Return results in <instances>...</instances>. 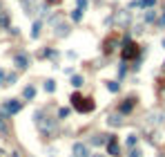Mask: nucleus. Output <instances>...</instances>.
Instances as JSON below:
<instances>
[{
	"instance_id": "nucleus-1",
	"label": "nucleus",
	"mask_w": 165,
	"mask_h": 157,
	"mask_svg": "<svg viewBox=\"0 0 165 157\" xmlns=\"http://www.w3.org/2000/svg\"><path fill=\"white\" fill-rule=\"evenodd\" d=\"M72 106L78 110V112H89V110H94V101L85 99L80 94H72Z\"/></svg>"
},
{
	"instance_id": "nucleus-2",
	"label": "nucleus",
	"mask_w": 165,
	"mask_h": 157,
	"mask_svg": "<svg viewBox=\"0 0 165 157\" xmlns=\"http://www.w3.org/2000/svg\"><path fill=\"white\" fill-rule=\"evenodd\" d=\"M36 124L40 126V130H43L45 135H52V133H54V128H56V121L47 119L43 112H36Z\"/></svg>"
},
{
	"instance_id": "nucleus-3",
	"label": "nucleus",
	"mask_w": 165,
	"mask_h": 157,
	"mask_svg": "<svg viewBox=\"0 0 165 157\" xmlns=\"http://www.w3.org/2000/svg\"><path fill=\"white\" fill-rule=\"evenodd\" d=\"M136 56H138V47H136V43L127 41V43H125V47H123V59H125V61H132V59H136Z\"/></svg>"
},
{
	"instance_id": "nucleus-4",
	"label": "nucleus",
	"mask_w": 165,
	"mask_h": 157,
	"mask_svg": "<svg viewBox=\"0 0 165 157\" xmlns=\"http://www.w3.org/2000/svg\"><path fill=\"white\" fill-rule=\"evenodd\" d=\"M5 112L7 115H16V112H20V108H23V101H18V99H9L5 101Z\"/></svg>"
},
{
	"instance_id": "nucleus-5",
	"label": "nucleus",
	"mask_w": 165,
	"mask_h": 157,
	"mask_svg": "<svg viewBox=\"0 0 165 157\" xmlns=\"http://www.w3.org/2000/svg\"><path fill=\"white\" fill-rule=\"evenodd\" d=\"M107 150H109V155H114V157H118V155H121L118 142H116V137H114V135H109V139H107Z\"/></svg>"
},
{
	"instance_id": "nucleus-6",
	"label": "nucleus",
	"mask_w": 165,
	"mask_h": 157,
	"mask_svg": "<svg viewBox=\"0 0 165 157\" xmlns=\"http://www.w3.org/2000/svg\"><path fill=\"white\" fill-rule=\"evenodd\" d=\"M72 153H74V157H89V148L85 144H74Z\"/></svg>"
},
{
	"instance_id": "nucleus-7",
	"label": "nucleus",
	"mask_w": 165,
	"mask_h": 157,
	"mask_svg": "<svg viewBox=\"0 0 165 157\" xmlns=\"http://www.w3.org/2000/svg\"><path fill=\"white\" fill-rule=\"evenodd\" d=\"M163 119H165V115L161 112V110H154V112H150V115H147V121H150V124H154V126L161 124Z\"/></svg>"
},
{
	"instance_id": "nucleus-8",
	"label": "nucleus",
	"mask_w": 165,
	"mask_h": 157,
	"mask_svg": "<svg viewBox=\"0 0 165 157\" xmlns=\"http://www.w3.org/2000/svg\"><path fill=\"white\" fill-rule=\"evenodd\" d=\"M27 63H29V61H27L25 54H18V56H16V65L20 68V70H25V68H27Z\"/></svg>"
},
{
	"instance_id": "nucleus-9",
	"label": "nucleus",
	"mask_w": 165,
	"mask_h": 157,
	"mask_svg": "<svg viewBox=\"0 0 165 157\" xmlns=\"http://www.w3.org/2000/svg\"><path fill=\"white\" fill-rule=\"evenodd\" d=\"M107 124H112V126H121V124H123V117H121V115H109V117H107Z\"/></svg>"
},
{
	"instance_id": "nucleus-10",
	"label": "nucleus",
	"mask_w": 165,
	"mask_h": 157,
	"mask_svg": "<svg viewBox=\"0 0 165 157\" xmlns=\"http://www.w3.org/2000/svg\"><path fill=\"white\" fill-rule=\"evenodd\" d=\"M132 108H134V101L127 99V101H123V103H121V112H130Z\"/></svg>"
},
{
	"instance_id": "nucleus-11",
	"label": "nucleus",
	"mask_w": 165,
	"mask_h": 157,
	"mask_svg": "<svg viewBox=\"0 0 165 157\" xmlns=\"http://www.w3.org/2000/svg\"><path fill=\"white\" fill-rule=\"evenodd\" d=\"M0 130H2L5 135L9 133V128H7V121H5V117H2V115H0Z\"/></svg>"
},
{
	"instance_id": "nucleus-12",
	"label": "nucleus",
	"mask_w": 165,
	"mask_h": 157,
	"mask_svg": "<svg viewBox=\"0 0 165 157\" xmlns=\"http://www.w3.org/2000/svg\"><path fill=\"white\" fill-rule=\"evenodd\" d=\"M72 83H74L76 88H80V85H83V76H78V74H76V76H72Z\"/></svg>"
},
{
	"instance_id": "nucleus-13",
	"label": "nucleus",
	"mask_w": 165,
	"mask_h": 157,
	"mask_svg": "<svg viewBox=\"0 0 165 157\" xmlns=\"http://www.w3.org/2000/svg\"><path fill=\"white\" fill-rule=\"evenodd\" d=\"M107 90H112V92H118V83H116V81H107Z\"/></svg>"
},
{
	"instance_id": "nucleus-14",
	"label": "nucleus",
	"mask_w": 165,
	"mask_h": 157,
	"mask_svg": "<svg viewBox=\"0 0 165 157\" xmlns=\"http://www.w3.org/2000/svg\"><path fill=\"white\" fill-rule=\"evenodd\" d=\"M72 18H74V20H80V18H83V11H80V9H74V11H72Z\"/></svg>"
},
{
	"instance_id": "nucleus-15",
	"label": "nucleus",
	"mask_w": 165,
	"mask_h": 157,
	"mask_svg": "<svg viewBox=\"0 0 165 157\" xmlns=\"http://www.w3.org/2000/svg\"><path fill=\"white\" fill-rule=\"evenodd\" d=\"M34 94H36V90H34V88H25V99H31Z\"/></svg>"
},
{
	"instance_id": "nucleus-16",
	"label": "nucleus",
	"mask_w": 165,
	"mask_h": 157,
	"mask_svg": "<svg viewBox=\"0 0 165 157\" xmlns=\"http://www.w3.org/2000/svg\"><path fill=\"white\" fill-rule=\"evenodd\" d=\"M38 34H40V23H36V25H34V32H31V36H34V38H38Z\"/></svg>"
},
{
	"instance_id": "nucleus-17",
	"label": "nucleus",
	"mask_w": 165,
	"mask_h": 157,
	"mask_svg": "<svg viewBox=\"0 0 165 157\" xmlns=\"http://www.w3.org/2000/svg\"><path fill=\"white\" fill-rule=\"evenodd\" d=\"M45 90L47 92H54V81H45Z\"/></svg>"
},
{
	"instance_id": "nucleus-18",
	"label": "nucleus",
	"mask_w": 165,
	"mask_h": 157,
	"mask_svg": "<svg viewBox=\"0 0 165 157\" xmlns=\"http://www.w3.org/2000/svg\"><path fill=\"white\" fill-rule=\"evenodd\" d=\"M134 144H136V135H130L127 137V146H134Z\"/></svg>"
},
{
	"instance_id": "nucleus-19",
	"label": "nucleus",
	"mask_w": 165,
	"mask_h": 157,
	"mask_svg": "<svg viewBox=\"0 0 165 157\" xmlns=\"http://www.w3.org/2000/svg\"><path fill=\"white\" fill-rule=\"evenodd\" d=\"M5 79H7V76H5V72L0 70V85H7V83H5Z\"/></svg>"
},
{
	"instance_id": "nucleus-20",
	"label": "nucleus",
	"mask_w": 165,
	"mask_h": 157,
	"mask_svg": "<svg viewBox=\"0 0 165 157\" xmlns=\"http://www.w3.org/2000/svg\"><path fill=\"white\" fill-rule=\"evenodd\" d=\"M132 157H141V153H138L136 148H134V150H132Z\"/></svg>"
},
{
	"instance_id": "nucleus-21",
	"label": "nucleus",
	"mask_w": 165,
	"mask_h": 157,
	"mask_svg": "<svg viewBox=\"0 0 165 157\" xmlns=\"http://www.w3.org/2000/svg\"><path fill=\"white\" fill-rule=\"evenodd\" d=\"M47 2H49V5H56V2H60V0H47Z\"/></svg>"
},
{
	"instance_id": "nucleus-22",
	"label": "nucleus",
	"mask_w": 165,
	"mask_h": 157,
	"mask_svg": "<svg viewBox=\"0 0 165 157\" xmlns=\"http://www.w3.org/2000/svg\"><path fill=\"white\" fill-rule=\"evenodd\" d=\"M94 157H103V155H94Z\"/></svg>"
}]
</instances>
